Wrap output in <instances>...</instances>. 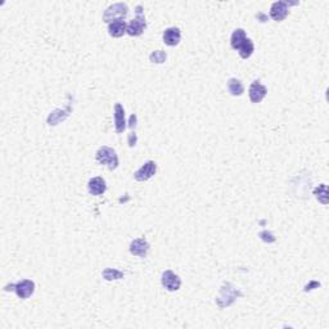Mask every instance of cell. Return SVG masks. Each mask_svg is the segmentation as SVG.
I'll return each mask as SVG.
<instances>
[{
	"label": "cell",
	"mask_w": 329,
	"mask_h": 329,
	"mask_svg": "<svg viewBox=\"0 0 329 329\" xmlns=\"http://www.w3.org/2000/svg\"><path fill=\"white\" fill-rule=\"evenodd\" d=\"M298 3H290V1H275L270 8V17L274 21L280 22L290 15V5H297Z\"/></svg>",
	"instance_id": "6"
},
{
	"label": "cell",
	"mask_w": 329,
	"mask_h": 329,
	"mask_svg": "<svg viewBox=\"0 0 329 329\" xmlns=\"http://www.w3.org/2000/svg\"><path fill=\"white\" fill-rule=\"evenodd\" d=\"M161 283H162V286L165 287L169 292H175V291L180 290L181 279L179 278V275L175 274L174 271L166 270L162 274Z\"/></svg>",
	"instance_id": "7"
},
{
	"label": "cell",
	"mask_w": 329,
	"mask_h": 329,
	"mask_svg": "<svg viewBox=\"0 0 329 329\" xmlns=\"http://www.w3.org/2000/svg\"><path fill=\"white\" fill-rule=\"evenodd\" d=\"M319 286H320V283H318V282H311L310 284H308V286L305 287V291H306V292H308V291L314 290V287H319Z\"/></svg>",
	"instance_id": "24"
},
{
	"label": "cell",
	"mask_w": 329,
	"mask_h": 329,
	"mask_svg": "<svg viewBox=\"0 0 329 329\" xmlns=\"http://www.w3.org/2000/svg\"><path fill=\"white\" fill-rule=\"evenodd\" d=\"M314 194L320 203H323V205L328 203V188H327L326 184L319 185L318 188L314 190Z\"/></svg>",
	"instance_id": "19"
},
{
	"label": "cell",
	"mask_w": 329,
	"mask_h": 329,
	"mask_svg": "<svg viewBox=\"0 0 329 329\" xmlns=\"http://www.w3.org/2000/svg\"><path fill=\"white\" fill-rule=\"evenodd\" d=\"M129 250H130L131 255L144 259V257L148 256V252L151 250V244L147 242L145 238H138L131 242Z\"/></svg>",
	"instance_id": "9"
},
{
	"label": "cell",
	"mask_w": 329,
	"mask_h": 329,
	"mask_svg": "<svg viewBox=\"0 0 329 329\" xmlns=\"http://www.w3.org/2000/svg\"><path fill=\"white\" fill-rule=\"evenodd\" d=\"M137 141H138V137L135 133H130L129 134V138H127V143H129V147H135L137 145Z\"/></svg>",
	"instance_id": "22"
},
{
	"label": "cell",
	"mask_w": 329,
	"mask_h": 329,
	"mask_svg": "<svg viewBox=\"0 0 329 329\" xmlns=\"http://www.w3.org/2000/svg\"><path fill=\"white\" fill-rule=\"evenodd\" d=\"M268 94V89L260 83V81H253L251 84L250 90H248V95L252 103H260L265 97Z\"/></svg>",
	"instance_id": "10"
},
{
	"label": "cell",
	"mask_w": 329,
	"mask_h": 329,
	"mask_svg": "<svg viewBox=\"0 0 329 329\" xmlns=\"http://www.w3.org/2000/svg\"><path fill=\"white\" fill-rule=\"evenodd\" d=\"M102 275H103V278H104L105 280H108V282H111V280H119V279L123 278L122 271H120V270H117V269H112V268H108V269H105V270H103Z\"/></svg>",
	"instance_id": "18"
},
{
	"label": "cell",
	"mask_w": 329,
	"mask_h": 329,
	"mask_svg": "<svg viewBox=\"0 0 329 329\" xmlns=\"http://www.w3.org/2000/svg\"><path fill=\"white\" fill-rule=\"evenodd\" d=\"M157 173V163L155 161H147L139 170L135 171L134 179L137 181H147Z\"/></svg>",
	"instance_id": "8"
},
{
	"label": "cell",
	"mask_w": 329,
	"mask_h": 329,
	"mask_svg": "<svg viewBox=\"0 0 329 329\" xmlns=\"http://www.w3.org/2000/svg\"><path fill=\"white\" fill-rule=\"evenodd\" d=\"M5 291L15 290L17 296L22 300H27L29 297H31L35 292V283L30 279H23L21 282L16 283V284H12V286H7L4 288Z\"/></svg>",
	"instance_id": "5"
},
{
	"label": "cell",
	"mask_w": 329,
	"mask_h": 329,
	"mask_svg": "<svg viewBox=\"0 0 329 329\" xmlns=\"http://www.w3.org/2000/svg\"><path fill=\"white\" fill-rule=\"evenodd\" d=\"M242 296L243 293L237 290L232 283H224V286L221 287L219 296L216 297V305L220 309L228 308L237 300V297Z\"/></svg>",
	"instance_id": "1"
},
{
	"label": "cell",
	"mask_w": 329,
	"mask_h": 329,
	"mask_svg": "<svg viewBox=\"0 0 329 329\" xmlns=\"http://www.w3.org/2000/svg\"><path fill=\"white\" fill-rule=\"evenodd\" d=\"M95 157H97L98 162L108 167V170L113 171L119 167V156H117L116 151L111 147L103 145L102 148L98 149Z\"/></svg>",
	"instance_id": "2"
},
{
	"label": "cell",
	"mask_w": 329,
	"mask_h": 329,
	"mask_svg": "<svg viewBox=\"0 0 329 329\" xmlns=\"http://www.w3.org/2000/svg\"><path fill=\"white\" fill-rule=\"evenodd\" d=\"M163 43L167 47H176L181 40V31L179 27H169L163 31Z\"/></svg>",
	"instance_id": "11"
},
{
	"label": "cell",
	"mask_w": 329,
	"mask_h": 329,
	"mask_svg": "<svg viewBox=\"0 0 329 329\" xmlns=\"http://www.w3.org/2000/svg\"><path fill=\"white\" fill-rule=\"evenodd\" d=\"M259 235H260V238L262 239L264 242H268V243L275 242V237L271 234L270 232H268V230H264V232H261Z\"/></svg>",
	"instance_id": "21"
},
{
	"label": "cell",
	"mask_w": 329,
	"mask_h": 329,
	"mask_svg": "<svg viewBox=\"0 0 329 329\" xmlns=\"http://www.w3.org/2000/svg\"><path fill=\"white\" fill-rule=\"evenodd\" d=\"M127 31L126 22L123 19H117L111 23H108V34L112 37H121L123 36Z\"/></svg>",
	"instance_id": "14"
},
{
	"label": "cell",
	"mask_w": 329,
	"mask_h": 329,
	"mask_svg": "<svg viewBox=\"0 0 329 329\" xmlns=\"http://www.w3.org/2000/svg\"><path fill=\"white\" fill-rule=\"evenodd\" d=\"M239 52V55H241V58L243 59H248L251 57V55L253 54V52H255V44H253V41L251 39H248L247 37L246 40H244V43L241 45V48L238 49Z\"/></svg>",
	"instance_id": "17"
},
{
	"label": "cell",
	"mask_w": 329,
	"mask_h": 329,
	"mask_svg": "<svg viewBox=\"0 0 329 329\" xmlns=\"http://www.w3.org/2000/svg\"><path fill=\"white\" fill-rule=\"evenodd\" d=\"M115 127H116V133L121 134L126 129V119H125V109L120 103H116L115 105Z\"/></svg>",
	"instance_id": "13"
},
{
	"label": "cell",
	"mask_w": 329,
	"mask_h": 329,
	"mask_svg": "<svg viewBox=\"0 0 329 329\" xmlns=\"http://www.w3.org/2000/svg\"><path fill=\"white\" fill-rule=\"evenodd\" d=\"M141 9H143L141 5H138L137 11H135L137 12V17L127 25L126 33L130 36H140L141 34L144 33V30L147 29V21H145V17Z\"/></svg>",
	"instance_id": "4"
},
{
	"label": "cell",
	"mask_w": 329,
	"mask_h": 329,
	"mask_svg": "<svg viewBox=\"0 0 329 329\" xmlns=\"http://www.w3.org/2000/svg\"><path fill=\"white\" fill-rule=\"evenodd\" d=\"M129 15V7L125 3H116L105 9L103 15V22L111 23L117 19H125Z\"/></svg>",
	"instance_id": "3"
},
{
	"label": "cell",
	"mask_w": 329,
	"mask_h": 329,
	"mask_svg": "<svg viewBox=\"0 0 329 329\" xmlns=\"http://www.w3.org/2000/svg\"><path fill=\"white\" fill-rule=\"evenodd\" d=\"M247 39L246 31L243 29H237L234 30V33L232 34V37H230V45H232L233 49L238 51L241 45L244 43V40Z\"/></svg>",
	"instance_id": "15"
},
{
	"label": "cell",
	"mask_w": 329,
	"mask_h": 329,
	"mask_svg": "<svg viewBox=\"0 0 329 329\" xmlns=\"http://www.w3.org/2000/svg\"><path fill=\"white\" fill-rule=\"evenodd\" d=\"M228 90L233 97H241L244 93V87L241 80L230 79L228 81Z\"/></svg>",
	"instance_id": "16"
},
{
	"label": "cell",
	"mask_w": 329,
	"mask_h": 329,
	"mask_svg": "<svg viewBox=\"0 0 329 329\" xmlns=\"http://www.w3.org/2000/svg\"><path fill=\"white\" fill-rule=\"evenodd\" d=\"M166 58L167 55L163 51H156L153 52L152 54L149 55V59H151V62H153V63H163V62L166 61Z\"/></svg>",
	"instance_id": "20"
},
{
	"label": "cell",
	"mask_w": 329,
	"mask_h": 329,
	"mask_svg": "<svg viewBox=\"0 0 329 329\" xmlns=\"http://www.w3.org/2000/svg\"><path fill=\"white\" fill-rule=\"evenodd\" d=\"M87 190L91 195H101L107 190V184L105 180L101 176L91 177L87 183Z\"/></svg>",
	"instance_id": "12"
},
{
	"label": "cell",
	"mask_w": 329,
	"mask_h": 329,
	"mask_svg": "<svg viewBox=\"0 0 329 329\" xmlns=\"http://www.w3.org/2000/svg\"><path fill=\"white\" fill-rule=\"evenodd\" d=\"M137 122H138V117L135 113H133L130 116V120H129V127L130 129H134L135 126H137Z\"/></svg>",
	"instance_id": "23"
}]
</instances>
